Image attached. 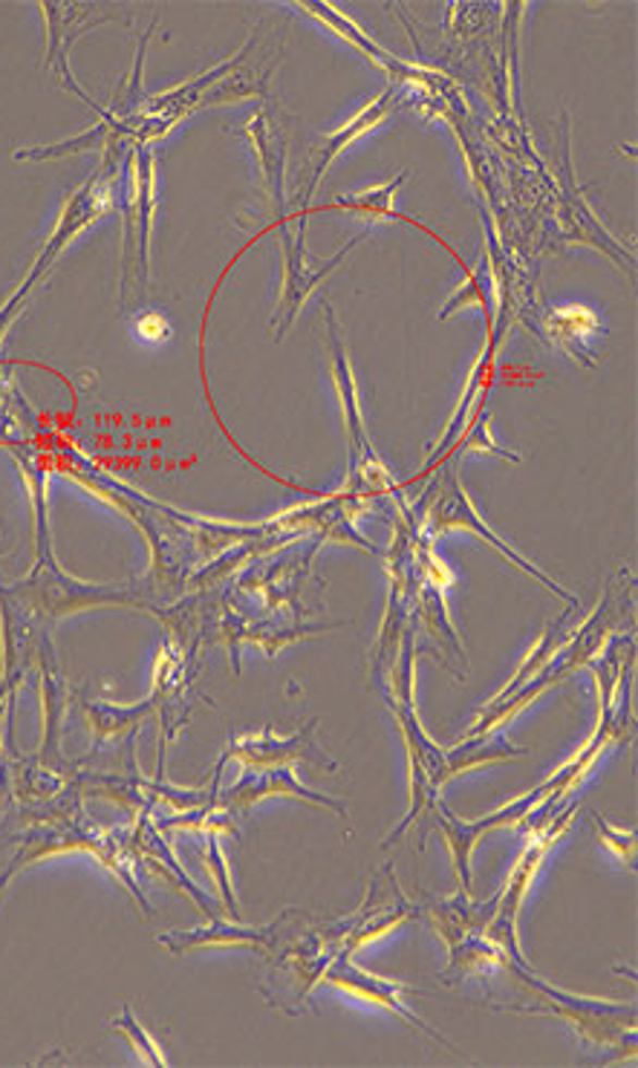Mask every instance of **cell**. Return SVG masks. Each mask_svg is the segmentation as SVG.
I'll return each mask as SVG.
<instances>
[{"mask_svg": "<svg viewBox=\"0 0 638 1068\" xmlns=\"http://www.w3.org/2000/svg\"><path fill=\"white\" fill-rule=\"evenodd\" d=\"M133 332H136V339L145 341V344H162V341L171 335V323H168L165 315L145 312L133 321Z\"/></svg>", "mask_w": 638, "mask_h": 1068, "instance_id": "7a4b0ae2", "label": "cell"}, {"mask_svg": "<svg viewBox=\"0 0 638 1068\" xmlns=\"http://www.w3.org/2000/svg\"><path fill=\"white\" fill-rule=\"evenodd\" d=\"M547 330L552 341L564 347V353L587 361L584 356L592 353L598 335H601V318L589 307H561L549 312Z\"/></svg>", "mask_w": 638, "mask_h": 1068, "instance_id": "6da1fadb", "label": "cell"}]
</instances>
